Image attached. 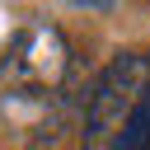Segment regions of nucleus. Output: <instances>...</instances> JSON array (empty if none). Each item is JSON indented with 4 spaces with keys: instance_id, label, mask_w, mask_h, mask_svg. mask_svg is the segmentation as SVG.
I'll use <instances>...</instances> for the list:
<instances>
[{
    "instance_id": "nucleus-1",
    "label": "nucleus",
    "mask_w": 150,
    "mask_h": 150,
    "mask_svg": "<svg viewBox=\"0 0 150 150\" xmlns=\"http://www.w3.org/2000/svg\"><path fill=\"white\" fill-rule=\"evenodd\" d=\"M150 94V52H122L103 66L84 108V150H112L141 98Z\"/></svg>"
},
{
    "instance_id": "nucleus-2",
    "label": "nucleus",
    "mask_w": 150,
    "mask_h": 150,
    "mask_svg": "<svg viewBox=\"0 0 150 150\" xmlns=\"http://www.w3.org/2000/svg\"><path fill=\"white\" fill-rule=\"evenodd\" d=\"M66 70H70V47H66V38H61L56 28H47V23L28 28V33L19 38V47H9V66H5L9 89H14V98H23V103H47V98L66 84Z\"/></svg>"
},
{
    "instance_id": "nucleus-3",
    "label": "nucleus",
    "mask_w": 150,
    "mask_h": 150,
    "mask_svg": "<svg viewBox=\"0 0 150 150\" xmlns=\"http://www.w3.org/2000/svg\"><path fill=\"white\" fill-rule=\"evenodd\" d=\"M112 150H150V94L141 98V108L131 112V122L122 127V136L112 141Z\"/></svg>"
},
{
    "instance_id": "nucleus-4",
    "label": "nucleus",
    "mask_w": 150,
    "mask_h": 150,
    "mask_svg": "<svg viewBox=\"0 0 150 150\" xmlns=\"http://www.w3.org/2000/svg\"><path fill=\"white\" fill-rule=\"evenodd\" d=\"M0 66H9V52H5V23H0Z\"/></svg>"
}]
</instances>
